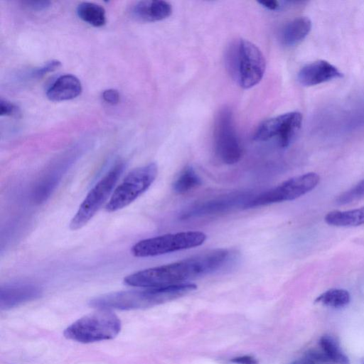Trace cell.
<instances>
[{
    "mask_svg": "<svg viewBox=\"0 0 364 364\" xmlns=\"http://www.w3.org/2000/svg\"><path fill=\"white\" fill-rule=\"evenodd\" d=\"M196 288L195 284L182 283L157 288L121 291L93 298L89 304L97 309H146L180 298Z\"/></svg>",
    "mask_w": 364,
    "mask_h": 364,
    "instance_id": "obj_2",
    "label": "cell"
},
{
    "mask_svg": "<svg viewBox=\"0 0 364 364\" xmlns=\"http://www.w3.org/2000/svg\"><path fill=\"white\" fill-rule=\"evenodd\" d=\"M311 21L306 16H301L289 21L283 28L281 33L282 43L287 46L298 44L309 34Z\"/></svg>",
    "mask_w": 364,
    "mask_h": 364,
    "instance_id": "obj_17",
    "label": "cell"
},
{
    "mask_svg": "<svg viewBox=\"0 0 364 364\" xmlns=\"http://www.w3.org/2000/svg\"><path fill=\"white\" fill-rule=\"evenodd\" d=\"M302 124V115L298 112L285 113L261 123L257 127L254 139L265 141L277 139L279 146L287 147L299 132Z\"/></svg>",
    "mask_w": 364,
    "mask_h": 364,
    "instance_id": "obj_11",
    "label": "cell"
},
{
    "mask_svg": "<svg viewBox=\"0 0 364 364\" xmlns=\"http://www.w3.org/2000/svg\"><path fill=\"white\" fill-rule=\"evenodd\" d=\"M350 301V296L348 291L331 289L319 295L315 301L326 306L341 308L348 305Z\"/></svg>",
    "mask_w": 364,
    "mask_h": 364,
    "instance_id": "obj_21",
    "label": "cell"
},
{
    "mask_svg": "<svg viewBox=\"0 0 364 364\" xmlns=\"http://www.w3.org/2000/svg\"><path fill=\"white\" fill-rule=\"evenodd\" d=\"M236 252L229 249L210 250L173 263L136 272L127 276V285L142 288L171 286L228 267L236 259Z\"/></svg>",
    "mask_w": 364,
    "mask_h": 364,
    "instance_id": "obj_1",
    "label": "cell"
},
{
    "mask_svg": "<svg viewBox=\"0 0 364 364\" xmlns=\"http://www.w3.org/2000/svg\"><path fill=\"white\" fill-rule=\"evenodd\" d=\"M326 223L338 227H353L364 224V207L349 210H333L328 213Z\"/></svg>",
    "mask_w": 364,
    "mask_h": 364,
    "instance_id": "obj_18",
    "label": "cell"
},
{
    "mask_svg": "<svg viewBox=\"0 0 364 364\" xmlns=\"http://www.w3.org/2000/svg\"><path fill=\"white\" fill-rule=\"evenodd\" d=\"M171 13V5L165 1H140L132 9L133 17L141 21H161L168 17Z\"/></svg>",
    "mask_w": 364,
    "mask_h": 364,
    "instance_id": "obj_16",
    "label": "cell"
},
{
    "mask_svg": "<svg viewBox=\"0 0 364 364\" xmlns=\"http://www.w3.org/2000/svg\"><path fill=\"white\" fill-rule=\"evenodd\" d=\"M82 90L80 80L75 75L66 74L58 77L48 87L47 97L53 102L73 100L79 96Z\"/></svg>",
    "mask_w": 364,
    "mask_h": 364,
    "instance_id": "obj_15",
    "label": "cell"
},
{
    "mask_svg": "<svg viewBox=\"0 0 364 364\" xmlns=\"http://www.w3.org/2000/svg\"><path fill=\"white\" fill-rule=\"evenodd\" d=\"M206 235L200 231H186L169 233L140 240L131 249L136 257H154L202 245Z\"/></svg>",
    "mask_w": 364,
    "mask_h": 364,
    "instance_id": "obj_5",
    "label": "cell"
},
{
    "mask_svg": "<svg viewBox=\"0 0 364 364\" xmlns=\"http://www.w3.org/2000/svg\"><path fill=\"white\" fill-rule=\"evenodd\" d=\"M258 3L269 10H276L279 6V2L277 1H259Z\"/></svg>",
    "mask_w": 364,
    "mask_h": 364,
    "instance_id": "obj_27",
    "label": "cell"
},
{
    "mask_svg": "<svg viewBox=\"0 0 364 364\" xmlns=\"http://www.w3.org/2000/svg\"><path fill=\"white\" fill-rule=\"evenodd\" d=\"M227 63L232 76L245 89L252 87L262 80L266 66L261 50L245 39L231 44L227 53Z\"/></svg>",
    "mask_w": 364,
    "mask_h": 364,
    "instance_id": "obj_3",
    "label": "cell"
},
{
    "mask_svg": "<svg viewBox=\"0 0 364 364\" xmlns=\"http://www.w3.org/2000/svg\"><path fill=\"white\" fill-rule=\"evenodd\" d=\"M157 173L155 163L133 169L114 190L105 205L106 210L114 212L129 205L151 186Z\"/></svg>",
    "mask_w": 364,
    "mask_h": 364,
    "instance_id": "obj_6",
    "label": "cell"
},
{
    "mask_svg": "<svg viewBox=\"0 0 364 364\" xmlns=\"http://www.w3.org/2000/svg\"><path fill=\"white\" fill-rule=\"evenodd\" d=\"M76 12L80 18L95 27H101L106 23L105 10L99 4L82 2L78 4Z\"/></svg>",
    "mask_w": 364,
    "mask_h": 364,
    "instance_id": "obj_19",
    "label": "cell"
},
{
    "mask_svg": "<svg viewBox=\"0 0 364 364\" xmlns=\"http://www.w3.org/2000/svg\"><path fill=\"white\" fill-rule=\"evenodd\" d=\"M61 66V63L57 60H52L47 62L43 65L33 70L30 75L33 78L42 77L45 75L49 73H52L58 70Z\"/></svg>",
    "mask_w": 364,
    "mask_h": 364,
    "instance_id": "obj_22",
    "label": "cell"
},
{
    "mask_svg": "<svg viewBox=\"0 0 364 364\" xmlns=\"http://www.w3.org/2000/svg\"><path fill=\"white\" fill-rule=\"evenodd\" d=\"M41 293V289L33 283L6 284L0 289V308L2 310L10 309L38 299Z\"/></svg>",
    "mask_w": 364,
    "mask_h": 364,
    "instance_id": "obj_12",
    "label": "cell"
},
{
    "mask_svg": "<svg viewBox=\"0 0 364 364\" xmlns=\"http://www.w3.org/2000/svg\"><path fill=\"white\" fill-rule=\"evenodd\" d=\"M20 113L19 108L16 105L6 100H0V114L1 116H14Z\"/></svg>",
    "mask_w": 364,
    "mask_h": 364,
    "instance_id": "obj_23",
    "label": "cell"
},
{
    "mask_svg": "<svg viewBox=\"0 0 364 364\" xmlns=\"http://www.w3.org/2000/svg\"><path fill=\"white\" fill-rule=\"evenodd\" d=\"M342 77V73L333 65L323 60L306 64L298 73V80L306 87L319 85Z\"/></svg>",
    "mask_w": 364,
    "mask_h": 364,
    "instance_id": "obj_13",
    "label": "cell"
},
{
    "mask_svg": "<svg viewBox=\"0 0 364 364\" xmlns=\"http://www.w3.org/2000/svg\"><path fill=\"white\" fill-rule=\"evenodd\" d=\"M102 97L105 102L112 105H117L119 102V93L114 89L104 90Z\"/></svg>",
    "mask_w": 364,
    "mask_h": 364,
    "instance_id": "obj_25",
    "label": "cell"
},
{
    "mask_svg": "<svg viewBox=\"0 0 364 364\" xmlns=\"http://www.w3.org/2000/svg\"><path fill=\"white\" fill-rule=\"evenodd\" d=\"M215 149L220 159L226 164L238 162L242 149L234 126L232 114L225 107L217 114L214 127Z\"/></svg>",
    "mask_w": 364,
    "mask_h": 364,
    "instance_id": "obj_9",
    "label": "cell"
},
{
    "mask_svg": "<svg viewBox=\"0 0 364 364\" xmlns=\"http://www.w3.org/2000/svg\"><path fill=\"white\" fill-rule=\"evenodd\" d=\"M202 183L201 178L190 166L184 167L173 183V190L178 194L187 193Z\"/></svg>",
    "mask_w": 364,
    "mask_h": 364,
    "instance_id": "obj_20",
    "label": "cell"
},
{
    "mask_svg": "<svg viewBox=\"0 0 364 364\" xmlns=\"http://www.w3.org/2000/svg\"><path fill=\"white\" fill-rule=\"evenodd\" d=\"M320 350L308 352L305 359L314 364H350L338 342L331 336H323L319 341Z\"/></svg>",
    "mask_w": 364,
    "mask_h": 364,
    "instance_id": "obj_14",
    "label": "cell"
},
{
    "mask_svg": "<svg viewBox=\"0 0 364 364\" xmlns=\"http://www.w3.org/2000/svg\"><path fill=\"white\" fill-rule=\"evenodd\" d=\"M124 169L123 162L117 163L91 188L73 217L70 230L82 228L92 218L110 196Z\"/></svg>",
    "mask_w": 364,
    "mask_h": 364,
    "instance_id": "obj_7",
    "label": "cell"
},
{
    "mask_svg": "<svg viewBox=\"0 0 364 364\" xmlns=\"http://www.w3.org/2000/svg\"><path fill=\"white\" fill-rule=\"evenodd\" d=\"M319 181L320 176L314 172L294 176L268 191L255 194L245 209L294 200L313 190Z\"/></svg>",
    "mask_w": 364,
    "mask_h": 364,
    "instance_id": "obj_8",
    "label": "cell"
},
{
    "mask_svg": "<svg viewBox=\"0 0 364 364\" xmlns=\"http://www.w3.org/2000/svg\"><path fill=\"white\" fill-rule=\"evenodd\" d=\"M230 362L234 364H257L255 358L250 355L235 357L232 358Z\"/></svg>",
    "mask_w": 364,
    "mask_h": 364,
    "instance_id": "obj_26",
    "label": "cell"
},
{
    "mask_svg": "<svg viewBox=\"0 0 364 364\" xmlns=\"http://www.w3.org/2000/svg\"><path fill=\"white\" fill-rule=\"evenodd\" d=\"M292 364H314V363H311L310 361H309L304 358V360L295 362Z\"/></svg>",
    "mask_w": 364,
    "mask_h": 364,
    "instance_id": "obj_28",
    "label": "cell"
},
{
    "mask_svg": "<svg viewBox=\"0 0 364 364\" xmlns=\"http://www.w3.org/2000/svg\"><path fill=\"white\" fill-rule=\"evenodd\" d=\"M23 4L27 9L32 11H43L50 6L51 2L49 1H26Z\"/></svg>",
    "mask_w": 364,
    "mask_h": 364,
    "instance_id": "obj_24",
    "label": "cell"
},
{
    "mask_svg": "<svg viewBox=\"0 0 364 364\" xmlns=\"http://www.w3.org/2000/svg\"><path fill=\"white\" fill-rule=\"evenodd\" d=\"M121 321L109 309H98L73 323L64 331L70 340L89 343L116 337L121 330Z\"/></svg>",
    "mask_w": 364,
    "mask_h": 364,
    "instance_id": "obj_4",
    "label": "cell"
},
{
    "mask_svg": "<svg viewBox=\"0 0 364 364\" xmlns=\"http://www.w3.org/2000/svg\"><path fill=\"white\" fill-rule=\"evenodd\" d=\"M255 195L252 191H247L229 193L192 205L181 213L180 218L188 220L245 209L246 205Z\"/></svg>",
    "mask_w": 364,
    "mask_h": 364,
    "instance_id": "obj_10",
    "label": "cell"
}]
</instances>
